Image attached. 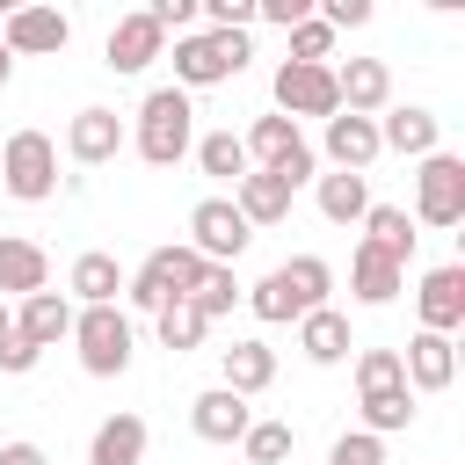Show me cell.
Listing matches in <instances>:
<instances>
[{
	"label": "cell",
	"instance_id": "1",
	"mask_svg": "<svg viewBox=\"0 0 465 465\" xmlns=\"http://www.w3.org/2000/svg\"><path fill=\"white\" fill-rule=\"evenodd\" d=\"M327 291H334V269H327L320 254H291V262H276V269H269L254 291H240V298H247V312H254V320L283 327V320H298V312L327 305Z\"/></svg>",
	"mask_w": 465,
	"mask_h": 465
},
{
	"label": "cell",
	"instance_id": "2",
	"mask_svg": "<svg viewBox=\"0 0 465 465\" xmlns=\"http://www.w3.org/2000/svg\"><path fill=\"white\" fill-rule=\"evenodd\" d=\"M254 58L247 29H174V87H218V80H240Z\"/></svg>",
	"mask_w": 465,
	"mask_h": 465
},
{
	"label": "cell",
	"instance_id": "3",
	"mask_svg": "<svg viewBox=\"0 0 465 465\" xmlns=\"http://www.w3.org/2000/svg\"><path fill=\"white\" fill-rule=\"evenodd\" d=\"M131 145H138L145 167H174V160H189V145H196L189 87H153V94L138 102V131H131Z\"/></svg>",
	"mask_w": 465,
	"mask_h": 465
},
{
	"label": "cell",
	"instance_id": "4",
	"mask_svg": "<svg viewBox=\"0 0 465 465\" xmlns=\"http://www.w3.org/2000/svg\"><path fill=\"white\" fill-rule=\"evenodd\" d=\"M73 341H80V371L87 378H124L131 356H138V334H131V312L109 305H73Z\"/></svg>",
	"mask_w": 465,
	"mask_h": 465
},
{
	"label": "cell",
	"instance_id": "5",
	"mask_svg": "<svg viewBox=\"0 0 465 465\" xmlns=\"http://www.w3.org/2000/svg\"><path fill=\"white\" fill-rule=\"evenodd\" d=\"M0 196H15V203L58 196V138L51 131H15L0 145Z\"/></svg>",
	"mask_w": 465,
	"mask_h": 465
},
{
	"label": "cell",
	"instance_id": "6",
	"mask_svg": "<svg viewBox=\"0 0 465 465\" xmlns=\"http://www.w3.org/2000/svg\"><path fill=\"white\" fill-rule=\"evenodd\" d=\"M247 160H254V167H269V174H283L291 189H305V182L320 174L312 138H305V131H298V116H283V109L254 116V131H247Z\"/></svg>",
	"mask_w": 465,
	"mask_h": 465
},
{
	"label": "cell",
	"instance_id": "7",
	"mask_svg": "<svg viewBox=\"0 0 465 465\" xmlns=\"http://www.w3.org/2000/svg\"><path fill=\"white\" fill-rule=\"evenodd\" d=\"M458 218H465V160L436 145L414 167V225H458Z\"/></svg>",
	"mask_w": 465,
	"mask_h": 465
},
{
	"label": "cell",
	"instance_id": "8",
	"mask_svg": "<svg viewBox=\"0 0 465 465\" xmlns=\"http://www.w3.org/2000/svg\"><path fill=\"white\" fill-rule=\"evenodd\" d=\"M0 44H7L15 58H58V51L73 44V22H65V7H51V0H22L15 15H0Z\"/></svg>",
	"mask_w": 465,
	"mask_h": 465
},
{
	"label": "cell",
	"instance_id": "9",
	"mask_svg": "<svg viewBox=\"0 0 465 465\" xmlns=\"http://www.w3.org/2000/svg\"><path fill=\"white\" fill-rule=\"evenodd\" d=\"M276 109H283V116H334V109H341L334 65H327V58H283V65H276Z\"/></svg>",
	"mask_w": 465,
	"mask_h": 465
},
{
	"label": "cell",
	"instance_id": "10",
	"mask_svg": "<svg viewBox=\"0 0 465 465\" xmlns=\"http://www.w3.org/2000/svg\"><path fill=\"white\" fill-rule=\"evenodd\" d=\"M247 240H254V225L240 218L232 196H203V203L189 211V247H196L203 262H240Z\"/></svg>",
	"mask_w": 465,
	"mask_h": 465
},
{
	"label": "cell",
	"instance_id": "11",
	"mask_svg": "<svg viewBox=\"0 0 465 465\" xmlns=\"http://www.w3.org/2000/svg\"><path fill=\"white\" fill-rule=\"evenodd\" d=\"M153 58H167V29L138 7V15H116L109 22V44H102V65L109 73H145Z\"/></svg>",
	"mask_w": 465,
	"mask_h": 465
},
{
	"label": "cell",
	"instance_id": "12",
	"mask_svg": "<svg viewBox=\"0 0 465 465\" xmlns=\"http://www.w3.org/2000/svg\"><path fill=\"white\" fill-rule=\"evenodd\" d=\"M400 371H407L414 392H450V385H458V341L436 334V327H421V334L400 349Z\"/></svg>",
	"mask_w": 465,
	"mask_h": 465
},
{
	"label": "cell",
	"instance_id": "13",
	"mask_svg": "<svg viewBox=\"0 0 465 465\" xmlns=\"http://www.w3.org/2000/svg\"><path fill=\"white\" fill-rule=\"evenodd\" d=\"M65 153H73L80 167H109V160L124 153V116H116V109H102V102H94V109H80V116L65 124Z\"/></svg>",
	"mask_w": 465,
	"mask_h": 465
},
{
	"label": "cell",
	"instance_id": "14",
	"mask_svg": "<svg viewBox=\"0 0 465 465\" xmlns=\"http://www.w3.org/2000/svg\"><path fill=\"white\" fill-rule=\"evenodd\" d=\"M320 145H327L334 167H371V160L385 153V145H378V116H356V109L320 116Z\"/></svg>",
	"mask_w": 465,
	"mask_h": 465
},
{
	"label": "cell",
	"instance_id": "15",
	"mask_svg": "<svg viewBox=\"0 0 465 465\" xmlns=\"http://www.w3.org/2000/svg\"><path fill=\"white\" fill-rule=\"evenodd\" d=\"M414 305H421V327L458 334V327H465V262L429 269V276H421V291H414Z\"/></svg>",
	"mask_w": 465,
	"mask_h": 465
},
{
	"label": "cell",
	"instance_id": "16",
	"mask_svg": "<svg viewBox=\"0 0 465 465\" xmlns=\"http://www.w3.org/2000/svg\"><path fill=\"white\" fill-rule=\"evenodd\" d=\"M247 421H254V407H247V392H232V385H211V392L189 400V429H196L203 443H240Z\"/></svg>",
	"mask_w": 465,
	"mask_h": 465
},
{
	"label": "cell",
	"instance_id": "17",
	"mask_svg": "<svg viewBox=\"0 0 465 465\" xmlns=\"http://www.w3.org/2000/svg\"><path fill=\"white\" fill-rule=\"evenodd\" d=\"M334 94H341V109L378 116V109L392 102V65H385V58H341V65H334Z\"/></svg>",
	"mask_w": 465,
	"mask_h": 465
},
{
	"label": "cell",
	"instance_id": "18",
	"mask_svg": "<svg viewBox=\"0 0 465 465\" xmlns=\"http://www.w3.org/2000/svg\"><path fill=\"white\" fill-rule=\"evenodd\" d=\"M436 138H443V124H436V109H378V145L385 153H407V160H421V153H436Z\"/></svg>",
	"mask_w": 465,
	"mask_h": 465
},
{
	"label": "cell",
	"instance_id": "19",
	"mask_svg": "<svg viewBox=\"0 0 465 465\" xmlns=\"http://www.w3.org/2000/svg\"><path fill=\"white\" fill-rule=\"evenodd\" d=\"M291 196H298V189H291L283 174H269V167H247V174L232 182V203H240L247 225H283V218H291Z\"/></svg>",
	"mask_w": 465,
	"mask_h": 465
},
{
	"label": "cell",
	"instance_id": "20",
	"mask_svg": "<svg viewBox=\"0 0 465 465\" xmlns=\"http://www.w3.org/2000/svg\"><path fill=\"white\" fill-rule=\"evenodd\" d=\"M400 283H407V262H392V254H378L371 240H356V254H349V291H356V305H392Z\"/></svg>",
	"mask_w": 465,
	"mask_h": 465
},
{
	"label": "cell",
	"instance_id": "21",
	"mask_svg": "<svg viewBox=\"0 0 465 465\" xmlns=\"http://www.w3.org/2000/svg\"><path fill=\"white\" fill-rule=\"evenodd\" d=\"M15 334H29L36 349H58L65 334H73V298L65 291H22V312H15Z\"/></svg>",
	"mask_w": 465,
	"mask_h": 465
},
{
	"label": "cell",
	"instance_id": "22",
	"mask_svg": "<svg viewBox=\"0 0 465 465\" xmlns=\"http://www.w3.org/2000/svg\"><path fill=\"white\" fill-rule=\"evenodd\" d=\"M298 349H305V363H349V349H356L349 312H334V305L298 312Z\"/></svg>",
	"mask_w": 465,
	"mask_h": 465
},
{
	"label": "cell",
	"instance_id": "23",
	"mask_svg": "<svg viewBox=\"0 0 465 465\" xmlns=\"http://www.w3.org/2000/svg\"><path fill=\"white\" fill-rule=\"evenodd\" d=\"M218 385H232V392H247V400L269 392V385H276V349L254 341V334L232 341V349H218Z\"/></svg>",
	"mask_w": 465,
	"mask_h": 465
},
{
	"label": "cell",
	"instance_id": "24",
	"mask_svg": "<svg viewBox=\"0 0 465 465\" xmlns=\"http://www.w3.org/2000/svg\"><path fill=\"white\" fill-rule=\"evenodd\" d=\"M145 421L138 414H109V421H94V436H87V465H145Z\"/></svg>",
	"mask_w": 465,
	"mask_h": 465
},
{
	"label": "cell",
	"instance_id": "25",
	"mask_svg": "<svg viewBox=\"0 0 465 465\" xmlns=\"http://www.w3.org/2000/svg\"><path fill=\"white\" fill-rule=\"evenodd\" d=\"M320 182V218L327 225H356L371 211V174L363 167H334V174H312Z\"/></svg>",
	"mask_w": 465,
	"mask_h": 465
},
{
	"label": "cell",
	"instance_id": "26",
	"mask_svg": "<svg viewBox=\"0 0 465 465\" xmlns=\"http://www.w3.org/2000/svg\"><path fill=\"white\" fill-rule=\"evenodd\" d=\"M44 283H51V254L22 232H0V291L22 298V291H44Z\"/></svg>",
	"mask_w": 465,
	"mask_h": 465
},
{
	"label": "cell",
	"instance_id": "27",
	"mask_svg": "<svg viewBox=\"0 0 465 465\" xmlns=\"http://www.w3.org/2000/svg\"><path fill=\"white\" fill-rule=\"evenodd\" d=\"M356 225H363V240H371L378 254H392V262H414V240H421V232H414V211H407V203H371Z\"/></svg>",
	"mask_w": 465,
	"mask_h": 465
},
{
	"label": "cell",
	"instance_id": "28",
	"mask_svg": "<svg viewBox=\"0 0 465 465\" xmlns=\"http://www.w3.org/2000/svg\"><path fill=\"white\" fill-rule=\"evenodd\" d=\"M124 291V269H116V254H102V247H87L73 269H65V298L73 305H109Z\"/></svg>",
	"mask_w": 465,
	"mask_h": 465
},
{
	"label": "cell",
	"instance_id": "29",
	"mask_svg": "<svg viewBox=\"0 0 465 465\" xmlns=\"http://www.w3.org/2000/svg\"><path fill=\"white\" fill-rule=\"evenodd\" d=\"M363 429H371V436H400V429H414V385H407V378L371 385V392H363Z\"/></svg>",
	"mask_w": 465,
	"mask_h": 465
},
{
	"label": "cell",
	"instance_id": "30",
	"mask_svg": "<svg viewBox=\"0 0 465 465\" xmlns=\"http://www.w3.org/2000/svg\"><path fill=\"white\" fill-rule=\"evenodd\" d=\"M153 327H160V349H174V356H189V349L211 334V320H203L196 298H167V305L153 312Z\"/></svg>",
	"mask_w": 465,
	"mask_h": 465
},
{
	"label": "cell",
	"instance_id": "31",
	"mask_svg": "<svg viewBox=\"0 0 465 465\" xmlns=\"http://www.w3.org/2000/svg\"><path fill=\"white\" fill-rule=\"evenodd\" d=\"M189 153H196V167H203L211 182H240V174L254 167V160H247V138H232V131H203Z\"/></svg>",
	"mask_w": 465,
	"mask_h": 465
},
{
	"label": "cell",
	"instance_id": "32",
	"mask_svg": "<svg viewBox=\"0 0 465 465\" xmlns=\"http://www.w3.org/2000/svg\"><path fill=\"white\" fill-rule=\"evenodd\" d=\"M189 298L203 305V320H225V312L240 305V276H232V262H203V276H196Z\"/></svg>",
	"mask_w": 465,
	"mask_h": 465
},
{
	"label": "cell",
	"instance_id": "33",
	"mask_svg": "<svg viewBox=\"0 0 465 465\" xmlns=\"http://www.w3.org/2000/svg\"><path fill=\"white\" fill-rule=\"evenodd\" d=\"M240 450H247V465H283L298 450V436H291V421H247L240 429Z\"/></svg>",
	"mask_w": 465,
	"mask_h": 465
},
{
	"label": "cell",
	"instance_id": "34",
	"mask_svg": "<svg viewBox=\"0 0 465 465\" xmlns=\"http://www.w3.org/2000/svg\"><path fill=\"white\" fill-rule=\"evenodd\" d=\"M283 36H291V58H334V36H341V29L320 22V15H305V22H291Z\"/></svg>",
	"mask_w": 465,
	"mask_h": 465
},
{
	"label": "cell",
	"instance_id": "35",
	"mask_svg": "<svg viewBox=\"0 0 465 465\" xmlns=\"http://www.w3.org/2000/svg\"><path fill=\"white\" fill-rule=\"evenodd\" d=\"M327 465H385V436H371V429H349V436H334Z\"/></svg>",
	"mask_w": 465,
	"mask_h": 465
},
{
	"label": "cell",
	"instance_id": "36",
	"mask_svg": "<svg viewBox=\"0 0 465 465\" xmlns=\"http://www.w3.org/2000/svg\"><path fill=\"white\" fill-rule=\"evenodd\" d=\"M392 378H407V371H400V349H356V392L392 385Z\"/></svg>",
	"mask_w": 465,
	"mask_h": 465
},
{
	"label": "cell",
	"instance_id": "37",
	"mask_svg": "<svg viewBox=\"0 0 465 465\" xmlns=\"http://www.w3.org/2000/svg\"><path fill=\"white\" fill-rule=\"evenodd\" d=\"M36 356H44V349H36L29 334H15V327L0 334V371H7V378H29V371H36Z\"/></svg>",
	"mask_w": 465,
	"mask_h": 465
},
{
	"label": "cell",
	"instance_id": "38",
	"mask_svg": "<svg viewBox=\"0 0 465 465\" xmlns=\"http://www.w3.org/2000/svg\"><path fill=\"white\" fill-rule=\"evenodd\" d=\"M312 15H320V22H334V29H363V22L378 15V0H320Z\"/></svg>",
	"mask_w": 465,
	"mask_h": 465
},
{
	"label": "cell",
	"instance_id": "39",
	"mask_svg": "<svg viewBox=\"0 0 465 465\" xmlns=\"http://www.w3.org/2000/svg\"><path fill=\"white\" fill-rule=\"evenodd\" d=\"M145 15H153L160 29H189V22L203 15V0H145Z\"/></svg>",
	"mask_w": 465,
	"mask_h": 465
},
{
	"label": "cell",
	"instance_id": "40",
	"mask_svg": "<svg viewBox=\"0 0 465 465\" xmlns=\"http://www.w3.org/2000/svg\"><path fill=\"white\" fill-rule=\"evenodd\" d=\"M203 15H211V29H247L254 0H203Z\"/></svg>",
	"mask_w": 465,
	"mask_h": 465
},
{
	"label": "cell",
	"instance_id": "41",
	"mask_svg": "<svg viewBox=\"0 0 465 465\" xmlns=\"http://www.w3.org/2000/svg\"><path fill=\"white\" fill-rule=\"evenodd\" d=\"M312 7H320V0H254V15H262V22H276V29H291V22H305Z\"/></svg>",
	"mask_w": 465,
	"mask_h": 465
},
{
	"label": "cell",
	"instance_id": "42",
	"mask_svg": "<svg viewBox=\"0 0 465 465\" xmlns=\"http://www.w3.org/2000/svg\"><path fill=\"white\" fill-rule=\"evenodd\" d=\"M0 465H51V458H44V443L15 436V443H0Z\"/></svg>",
	"mask_w": 465,
	"mask_h": 465
},
{
	"label": "cell",
	"instance_id": "43",
	"mask_svg": "<svg viewBox=\"0 0 465 465\" xmlns=\"http://www.w3.org/2000/svg\"><path fill=\"white\" fill-rule=\"evenodd\" d=\"M7 80H15V51L0 44V87H7Z\"/></svg>",
	"mask_w": 465,
	"mask_h": 465
},
{
	"label": "cell",
	"instance_id": "44",
	"mask_svg": "<svg viewBox=\"0 0 465 465\" xmlns=\"http://www.w3.org/2000/svg\"><path fill=\"white\" fill-rule=\"evenodd\" d=\"M429 7H436V15H458V7H465V0H429Z\"/></svg>",
	"mask_w": 465,
	"mask_h": 465
},
{
	"label": "cell",
	"instance_id": "45",
	"mask_svg": "<svg viewBox=\"0 0 465 465\" xmlns=\"http://www.w3.org/2000/svg\"><path fill=\"white\" fill-rule=\"evenodd\" d=\"M7 327H15V312H7V298H0V334H7Z\"/></svg>",
	"mask_w": 465,
	"mask_h": 465
},
{
	"label": "cell",
	"instance_id": "46",
	"mask_svg": "<svg viewBox=\"0 0 465 465\" xmlns=\"http://www.w3.org/2000/svg\"><path fill=\"white\" fill-rule=\"evenodd\" d=\"M15 7H22V0H0V15H15Z\"/></svg>",
	"mask_w": 465,
	"mask_h": 465
}]
</instances>
